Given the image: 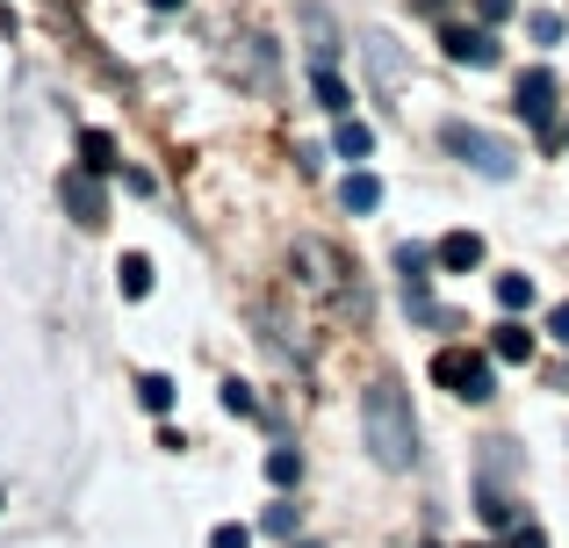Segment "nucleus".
I'll use <instances>...</instances> for the list:
<instances>
[{"instance_id":"1","label":"nucleus","mask_w":569,"mask_h":548,"mask_svg":"<svg viewBox=\"0 0 569 548\" xmlns=\"http://www.w3.org/2000/svg\"><path fill=\"white\" fill-rule=\"evenodd\" d=\"M361 426H368V448H376L382 469H411L418 455V426H411V405H403L397 382H368L361 397Z\"/></svg>"},{"instance_id":"2","label":"nucleus","mask_w":569,"mask_h":548,"mask_svg":"<svg viewBox=\"0 0 569 548\" xmlns=\"http://www.w3.org/2000/svg\"><path fill=\"white\" fill-rule=\"evenodd\" d=\"M432 382L455 390V397H469V405H483V397H490V361L469 353V347H440V353H432Z\"/></svg>"},{"instance_id":"3","label":"nucleus","mask_w":569,"mask_h":548,"mask_svg":"<svg viewBox=\"0 0 569 548\" xmlns=\"http://www.w3.org/2000/svg\"><path fill=\"white\" fill-rule=\"evenodd\" d=\"M440 138H447V152H461L476 173H490V181H505V173H512V152H505L498 138H483V130H469V123H447Z\"/></svg>"},{"instance_id":"4","label":"nucleus","mask_w":569,"mask_h":548,"mask_svg":"<svg viewBox=\"0 0 569 548\" xmlns=\"http://www.w3.org/2000/svg\"><path fill=\"white\" fill-rule=\"evenodd\" d=\"M58 196H66V210L80 217V225H101V217H109V196H101V181H94V167H72L66 181H58Z\"/></svg>"},{"instance_id":"5","label":"nucleus","mask_w":569,"mask_h":548,"mask_svg":"<svg viewBox=\"0 0 569 548\" xmlns=\"http://www.w3.org/2000/svg\"><path fill=\"white\" fill-rule=\"evenodd\" d=\"M512 109L527 116L533 130H548V123H556V72H519V94H512Z\"/></svg>"},{"instance_id":"6","label":"nucleus","mask_w":569,"mask_h":548,"mask_svg":"<svg viewBox=\"0 0 569 548\" xmlns=\"http://www.w3.org/2000/svg\"><path fill=\"white\" fill-rule=\"evenodd\" d=\"M447 58H455V66H498V37H490V29H447Z\"/></svg>"},{"instance_id":"7","label":"nucleus","mask_w":569,"mask_h":548,"mask_svg":"<svg viewBox=\"0 0 569 548\" xmlns=\"http://www.w3.org/2000/svg\"><path fill=\"white\" fill-rule=\"evenodd\" d=\"M432 260H440L447 275H469L476 260H483V239H476V231H447V239L432 246Z\"/></svg>"},{"instance_id":"8","label":"nucleus","mask_w":569,"mask_h":548,"mask_svg":"<svg viewBox=\"0 0 569 548\" xmlns=\"http://www.w3.org/2000/svg\"><path fill=\"white\" fill-rule=\"evenodd\" d=\"M490 353H498V361H533V332L527 325H498V332H490Z\"/></svg>"},{"instance_id":"9","label":"nucleus","mask_w":569,"mask_h":548,"mask_svg":"<svg viewBox=\"0 0 569 548\" xmlns=\"http://www.w3.org/2000/svg\"><path fill=\"white\" fill-rule=\"evenodd\" d=\"M80 159H87L94 173H116V167H123V159H116V138H109V130H80Z\"/></svg>"},{"instance_id":"10","label":"nucleus","mask_w":569,"mask_h":548,"mask_svg":"<svg viewBox=\"0 0 569 548\" xmlns=\"http://www.w3.org/2000/svg\"><path fill=\"white\" fill-rule=\"evenodd\" d=\"M368 152H376V130L361 116H339V159H368Z\"/></svg>"},{"instance_id":"11","label":"nucleus","mask_w":569,"mask_h":548,"mask_svg":"<svg viewBox=\"0 0 569 548\" xmlns=\"http://www.w3.org/2000/svg\"><path fill=\"white\" fill-rule=\"evenodd\" d=\"M116 281H123V296H152V260H144V253H123Z\"/></svg>"},{"instance_id":"12","label":"nucleus","mask_w":569,"mask_h":548,"mask_svg":"<svg viewBox=\"0 0 569 548\" xmlns=\"http://www.w3.org/2000/svg\"><path fill=\"white\" fill-rule=\"evenodd\" d=\"M339 196H347V210H376V202H382V181H376V173H347V188H339Z\"/></svg>"},{"instance_id":"13","label":"nucleus","mask_w":569,"mask_h":548,"mask_svg":"<svg viewBox=\"0 0 569 548\" xmlns=\"http://www.w3.org/2000/svg\"><path fill=\"white\" fill-rule=\"evenodd\" d=\"M318 109H332V116H347V109H353V94L339 87V72H332V66H318Z\"/></svg>"},{"instance_id":"14","label":"nucleus","mask_w":569,"mask_h":548,"mask_svg":"<svg viewBox=\"0 0 569 548\" xmlns=\"http://www.w3.org/2000/svg\"><path fill=\"white\" fill-rule=\"evenodd\" d=\"M498 303L505 310H527L533 303V275H498Z\"/></svg>"},{"instance_id":"15","label":"nucleus","mask_w":569,"mask_h":548,"mask_svg":"<svg viewBox=\"0 0 569 548\" xmlns=\"http://www.w3.org/2000/svg\"><path fill=\"white\" fill-rule=\"evenodd\" d=\"M138 397H144V411H173V376H144Z\"/></svg>"},{"instance_id":"16","label":"nucleus","mask_w":569,"mask_h":548,"mask_svg":"<svg viewBox=\"0 0 569 548\" xmlns=\"http://www.w3.org/2000/svg\"><path fill=\"white\" fill-rule=\"evenodd\" d=\"M267 477H274V484H296V477H303V455H296V448H274V455H267Z\"/></svg>"},{"instance_id":"17","label":"nucleus","mask_w":569,"mask_h":548,"mask_svg":"<svg viewBox=\"0 0 569 548\" xmlns=\"http://www.w3.org/2000/svg\"><path fill=\"white\" fill-rule=\"evenodd\" d=\"M223 411H238V419H252V411H260V397H252L246 382H223Z\"/></svg>"},{"instance_id":"18","label":"nucleus","mask_w":569,"mask_h":548,"mask_svg":"<svg viewBox=\"0 0 569 548\" xmlns=\"http://www.w3.org/2000/svg\"><path fill=\"white\" fill-rule=\"evenodd\" d=\"M209 548H252V527H238V520H223L217 535H209Z\"/></svg>"},{"instance_id":"19","label":"nucleus","mask_w":569,"mask_h":548,"mask_svg":"<svg viewBox=\"0 0 569 548\" xmlns=\"http://www.w3.org/2000/svg\"><path fill=\"white\" fill-rule=\"evenodd\" d=\"M562 37V14H533V43H556Z\"/></svg>"},{"instance_id":"20","label":"nucleus","mask_w":569,"mask_h":548,"mask_svg":"<svg viewBox=\"0 0 569 548\" xmlns=\"http://www.w3.org/2000/svg\"><path fill=\"white\" fill-rule=\"evenodd\" d=\"M267 535H296V506H274V512H267Z\"/></svg>"},{"instance_id":"21","label":"nucleus","mask_w":569,"mask_h":548,"mask_svg":"<svg viewBox=\"0 0 569 548\" xmlns=\"http://www.w3.org/2000/svg\"><path fill=\"white\" fill-rule=\"evenodd\" d=\"M548 332H556L562 347H569V303H556V310H548Z\"/></svg>"},{"instance_id":"22","label":"nucleus","mask_w":569,"mask_h":548,"mask_svg":"<svg viewBox=\"0 0 569 548\" xmlns=\"http://www.w3.org/2000/svg\"><path fill=\"white\" fill-rule=\"evenodd\" d=\"M512 548H548V535H541V527H519V535H512Z\"/></svg>"},{"instance_id":"23","label":"nucleus","mask_w":569,"mask_h":548,"mask_svg":"<svg viewBox=\"0 0 569 548\" xmlns=\"http://www.w3.org/2000/svg\"><path fill=\"white\" fill-rule=\"evenodd\" d=\"M483 14H490V22H498V14H512V0H483Z\"/></svg>"},{"instance_id":"24","label":"nucleus","mask_w":569,"mask_h":548,"mask_svg":"<svg viewBox=\"0 0 569 548\" xmlns=\"http://www.w3.org/2000/svg\"><path fill=\"white\" fill-rule=\"evenodd\" d=\"M152 8H188V0H152Z\"/></svg>"}]
</instances>
